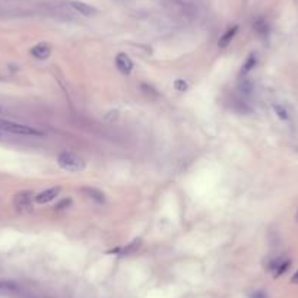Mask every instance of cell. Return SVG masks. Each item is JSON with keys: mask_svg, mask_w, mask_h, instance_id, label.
Here are the masks:
<instances>
[{"mask_svg": "<svg viewBox=\"0 0 298 298\" xmlns=\"http://www.w3.org/2000/svg\"><path fill=\"white\" fill-rule=\"evenodd\" d=\"M57 164L62 170L69 171V173H79V171L85 170V167H87L85 159L82 157H79L78 154L70 152V151L60 152L57 157Z\"/></svg>", "mask_w": 298, "mask_h": 298, "instance_id": "cell-1", "label": "cell"}, {"mask_svg": "<svg viewBox=\"0 0 298 298\" xmlns=\"http://www.w3.org/2000/svg\"><path fill=\"white\" fill-rule=\"evenodd\" d=\"M248 298H267L264 291H254L248 295Z\"/></svg>", "mask_w": 298, "mask_h": 298, "instance_id": "cell-16", "label": "cell"}, {"mask_svg": "<svg viewBox=\"0 0 298 298\" xmlns=\"http://www.w3.org/2000/svg\"><path fill=\"white\" fill-rule=\"evenodd\" d=\"M238 33V27L235 25V27H232V28H229V30H227L224 34H222V37L219 38V41H218V46L221 47V49H225V47H228L229 44H231V41H232V38L235 37V34Z\"/></svg>", "mask_w": 298, "mask_h": 298, "instance_id": "cell-9", "label": "cell"}, {"mask_svg": "<svg viewBox=\"0 0 298 298\" xmlns=\"http://www.w3.org/2000/svg\"><path fill=\"white\" fill-rule=\"evenodd\" d=\"M256 65H257V54H256V53H251V54L245 59V62H244V65H243V69H241V73H243V75H247L248 72H251V70L256 68Z\"/></svg>", "mask_w": 298, "mask_h": 298, "instance_id": "cell-10", "label": "cell"}, {"mask_svg": "<svg viewBox=\"0 0 298 298\" xmlns=\"http://www.w3.org/2000/svg\"><path fill=\"white\" fill-rule=\"evenodd\" d=\"M0 136H2V135H0Z\"/></svg>", "mask_w": 298, "mask_h": 298, "instance_id": "cell-21", "label": "cell"}, {"mask_svg": "<svg viewBox=\"0 0 298 298\" xmlns=\"http://www.w3.org/2000/svg\"><path fill=\"white\" fill-rule=\"evenodd\" d=\"M69 5H70V8H72L73 11L79 12V14L84 15V17H94V15L98 14V11H97L94 6H91V5H88V3H85V2H79V0H70Z\"/></svg>", "mask_w": 298, "mask_h": 298, "instance_id": "cell-4", "label": "cell"}, {"mask_svg": "<svg viewBox=\"0 0 298 298\" xmlns=\"http://www.w3.org/2000/svg\"><path fill=\"white\" fill-rule=\"evenodd\" d=\"M174 88H175L177 91H180V92H184V91H187L189 85H187V82H186L184 79H177V81L174 82Z\"/></svg>", "mask_w": 298, "mask_h": 298, "instance_id": "cell-14", "label": "cell"}, {"mask_svg": "<svg viewBox=\"0 0 298 298\" xmlns=\"http://www.w3.org/2000/svg\"><path fill=\"white\" fill-rule=\"evenodd\" d=\"M254 27H256V31H257L259 34H266V31H267L266 24H264L263 21H257Z\"/></svg>", "mask_w": 298, "mask_h": 298, "instance_id": "cell-15", "label": "cell"}, {"mask_svg": "<svg viewBox=\"0 0 298 298\" xmlns=\"http://www.w3.org/2000/svg\"><path fill=\"white\" fill-rule=\"evenodd\" d=\"M251 89H253L251 82H250L247 78H243V79L240 81V91H241L243 94H250V92H251Z\"/></svg>", "mask_w": 298, "mask_h": 298, "instance_id": "cell-13", "label": "cell"}, {"mask_svg": "<svg viewBox=\"0 0 298 298\" xmlns=\"http://www.w3.org/2000/svg\"><path fill=\"white\" fill-rule=\"evenodd\" d=\"M33 199H35L33 192H30V190L19 192L14 197V205H15L17 210H19V212H31L33 210Z\"/></svg>", "mask_w": 298, "mask_h": 298, "instance_id": "cell-3", "label": "cell"}, {"mask_svg": "<svg viewBox=\"0 0 298 298\" xmlns=\"http://www.w3.org/2000/svg\"><path fill=\"white\" fill-rule=\"evenodd\" d=\"M116 66H117V69H119L122 73H124V75H129V73L133 70V62H132V59H130L127 54H124V53H119V54L116 56Z\"/></svg>", "mask_w": 298, "mask_h": 298, "instance_id": "cell-6", "label": "cell"}, {"mask_svg": "<svg viewBox=\"0 0 298 298\" xmlns=\"http://www.w3.org/2000/svg\"><path fill=\"white\" fill-rule=\"evenodd\" d=\"M273 110H275V113H276V116H278L279 119H282V120H288V119H289V113H288V110H286L283 105L275 104V105H273Z\"/></svg>", "mask_w": 298, "mask_h": 298, "instance_id": "cell-12", "label": "cell"}, {"mask_svg": "<svg viewBox=\"0 0 298 298\" xmlns=\"http://www.w3.org/2000/svg\"><path fill=\"white\" fill-rule=\"evenodd\" d=\"M0 111H2V108H0Z\"/></svg>", "mask_w": 298, "mask_h": 298, "instance_id": "cell-20", "label": "cell"}, {"mask_svg": "<svg viewBox=\"0 0 298 298\" xmlns=\"http://www.w3.org/2000/svg\"><path fill=\"white\" fill-rule=\"evenodd\" d=\"M31 56L38 60H46L52 56V46L49 43H40L31 49Z\"/></svg>", "mask_w": 298, "mask_h": 298, "instance_id": "cell-7", "label": "cell"}, {"mask_svg": "<svg viewBox=\"0 0 298 298\" xmlns=\"http://www.w3.org/2000/svg\"><path fill=\"white\" fill-rule=\"evenodd\" d=\"M60 192H62L60 187H50V189H47V190L38 193V194L35 196V202H37L38 205H46V203L54 200V199L60 194Z\"/></svg>", "mask_w": 298, "mask_h": 298, "instance_id": "cell-5", "label": "cell"}, {"mask_svg": "<svg viewBox=\"0 0 298 298\" xmlns=\"http://www.w3.org/2000/svg\"><path fill=\"white\" fill-rule=\"evenodd\" d=\"M291 282L292 283H298V270L292 275V278H291Z\"/></svg>", "mask_w": 298, "mask_h": 298, "instance_id": "cell-18", "label": "cell"}, {"mask_svg": "<svg viewBox=\"0 0 298 298\" xmlns=\"http://www.w3.org/2000/svg\"><path fill=\"white\" fill-rule=\"evenodd\" d=\"M0 132H8L12 135H21V136H43L44 133L33 126L11 122V120H2L0 119Z\"/></svg>", "mask_w": 298, "mask_h": 298, "instance_id": "cell-2", "label": "cell"}, {"mask_svg": "<svg viewBox=\"0 0 298 298\" xmlns=\"http://www.w3.org/2000/svg\"><path fill=\"white\" fill-rule=\"evenodd\" d=\"M81 192L91 200L97 202V203H105V194L104 192H101L100 189H95V187H91V186H87V187H82Z\"/></svg>", "mask_w": 298, "mask_h": 298, "instance_id": "cell-8", "label": "cell"}, {"mask_svg": "<svg viewBox=\"0 0 298 298\" xmlns=\"http://www.w3.org/2000/svg\"><path fill=\"white\" fill-rule=\"evenodd\" d=\"M295 219L298 221V210H297V213H295Z\"/></svg>", "mask_w": 298, "mask_h": 298, "instance_id": "cell-19", "label": "cell"}, {"mask_svg": "<svg viewBox=\"0 0 298 298\" xmlns=\"http://www.w3.org/2000/svg\"><path fill=\"white\" fill-rule=\"evenodd\" d=\"M289 264H291V260L289 259H286V257H283V260L276 266V269L273 270V276L275 278H278V276H280L282 273H285L286 270H288V267H289Z\"/></svg>", "mask_w": 298, "mask_h": 298, "instance_id": "cell-11", "label": "cell"}, {"mask_svg": "<svg viewBox=\"0 0 298 298\" xmlns=\"http://www.w3.org/2000/svg\"><path fill=\"white\" fill-rule=\"evenodd\" d=\"M70 203H72V200H70V199H65V200H62V202H60V203H59L56 208H57V209H65V208H68Z\"/></svg>", "mask_w": 298, "mask_h": 298, "instance_id": "cell-17", "label": "cell"}]
</instances>
